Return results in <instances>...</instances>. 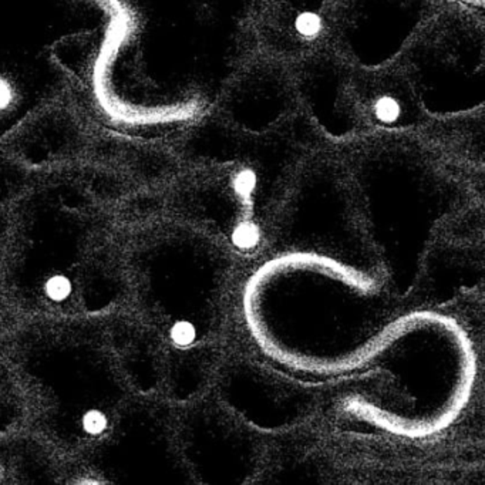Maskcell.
<instances>
[]
</instances>
